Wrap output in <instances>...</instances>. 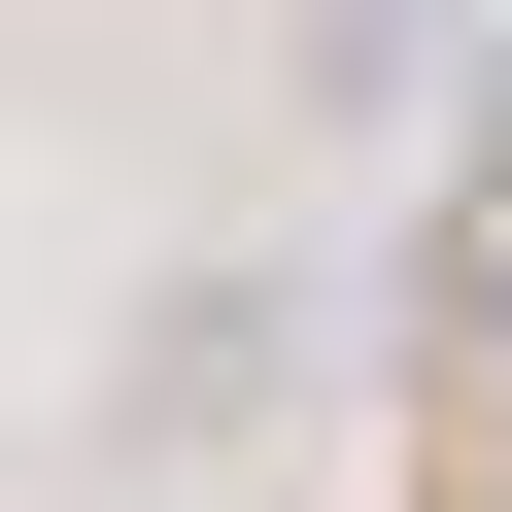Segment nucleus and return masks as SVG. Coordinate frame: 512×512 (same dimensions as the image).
I'll return each mask as SVG.
<instances>
[{
    "label": "nucleus",
    "mask_w": 512,
    "mask_h": 512,
    "mask_svg": "<svg viewBox=\"0 0 512 512\" xmlns=\"http://www.w3.org/2000/svg\"><path fill=\"white\" fill-rule=\"evenodd\" d=\"M444 35H478V0H308V69H342V103H410Z\"/></svg>",
    "instance_id": "nucleus-2"
},
{
    "label": "nucleus",
    "mask_w": 512,
    "mask_h": 512,
    "mask_svg": "<svg viewBox=\"0 0 512 512\" xmlns=\"http://www.w3.org/2000/svg\"><path fill=\"white\" fill-rule=\"evenodd\" d=\"M274 376H308V308H274V274H171V342H137V444H239Z\"/></svg>",
    "instance_id": "nucleus-1"
}]
</instances>
